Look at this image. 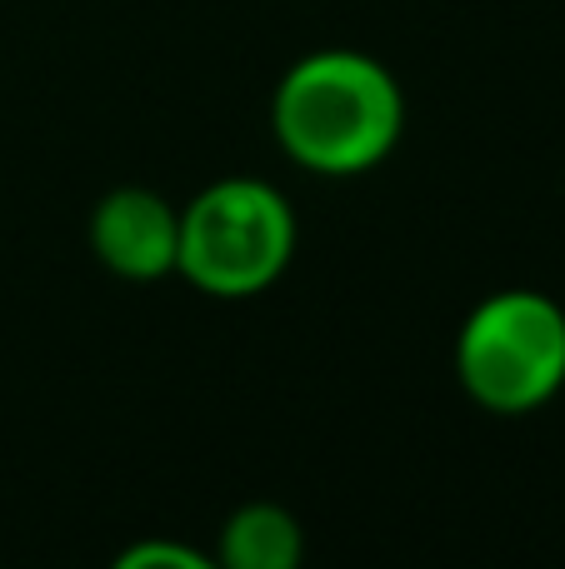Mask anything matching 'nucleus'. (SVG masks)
Listing matches in <instances>:
<instances>
[{"mask_svg":"<svg viewBox=\"0 0 565 569\" xmlns=\"http://www.w3.org/2000/svg\"><path fill=\"white\" fill-rule=\"evenodd\" d=\"M280 156L326 180L370 176L406 140V90L396 70L356 46H326L290 60L270 96Z\"/></svg>","mask_w":565,"mask_h":569,"instance_id":"1","label":"nucleus"},{"mask_svg":"<svg viewBox=\"0 0 565 569\" xmlns=\"http://www.w3.org/2000/svg\"><path fill=\"white\" fill-rule=\"evenodd\" d=\"M296 246L286 190L260 176H226L180 206L176 276L210 300H256L290 270Z\"/></svg>","mask_w":565,"mask_h":569,"instance_id":"2","label":"nucleus"},{"mask_svg":"<svg viewBox=\"0 0 565 569\" xmlns=\"http://www.w3.org/2000/svg\"><path fill=\"white\" fill-rule=\"evenodd\" d=\"M456 380L486 415L521 420L565 390V310L546 290H496L456 330Z\"/></svg>","mask_w":565,"mask_h":569,"instance_id":"3","label":"nucleus"},{"mask_svg":"<svg viewBox=\"0 0 565 569\" xmlns=\"http://www.w3.org/2000/svg\"><path fill=\"white\" fill-rule=\"evenodd\" d=\"M90 256L120 280H166L176 276L180 206L150 186H116L96 200L86 220Z\"/></svg>","mask_w":565,"mask_h":569,"instance_id":"4","label":"nucleus"},{"mask_svg":"<svg viewBox=\"0 0 565 569\" xmlns=\"http://www.w3.org/2000/svg\"><path fill=\"white\" fill-rule=\"evenodd\" d=\"M306 560V530L286 505H240L226 525H220L216 565L220 569H300Z\"/></svg>","mask_w":565,"mask_h":569,"instance_id":"5","label":"nucleus"},{"mask_svg":"<svg viewBox=\"0 0 565 569\" xmlns=\"http://www.w3.org/2000/svg\"><path fill=\"white\" fill-rule=\"evenodd\" d=\"M116 569H210V555L176 540H140L116 555Z\"/></svg>","mask_w":565,"mask_h":569,"instance_id":"6","label":"nucleus"}]
</instances>
